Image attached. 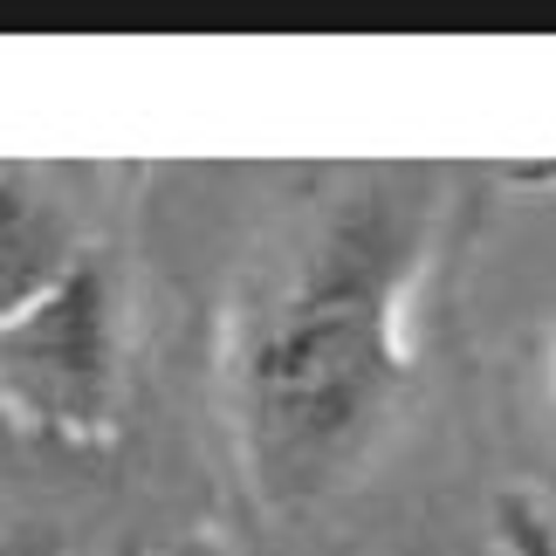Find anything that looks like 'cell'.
Listing matches in <instances>:
<instances>
[{
  "label": "cell",
  "instance_id": "7a4b0ae2",
  "mask_svg": "<svg viewBox=\"0 0 556 556\" xmlns=\"http://www.w3.org/2000/svg\"><path fill=\"white\" fill-rule=\"evenodd\" d=\"M117 399H124V303L111 254L97 248L70 282H55L41 303L0 324V413L35 440L97 454L117 440Z\"/></svg>",
  "mask_w": 556,
  "mask_h": 556
},
{
  "label": "cell",
  "instance_id": "6da1fadb",
  "mask_svg": "<svg viewBox=\"0 0 556 556\" xmlns=\"http://www.w3.org/2000/svg\"><path fill=\"white\" fill-rule=\"evenodd\" d=\"M454 241V186L365 165L309 186L220 316V426L248 502L303 522L351 495L413 399V303Z\"/></svg>",
  "mask_w": 556,
  "mask_h": 556
},
{
  "label": "cell",
  "instance_id": "277c9868",
  "mask_svg": "<svg viewBox=\"0 0 556 556\" xmlns=\"http://www.w3.org/2000/svg\"><path fill=\"white\" fill-rule=\"evenodd\" d=\"M495 543L508 556H556V516H543V502L502 495L495 502Z\"/></svg>",
  "mask_w": 556,
  "mask_h": 556
},
{
  "label": "cell",
  "instance_id": "3957f363",
  "mask_svg": "<svg viewBox=\"0 0 556 556\" xmlns=\"http://www.w3.org/2000/svg\"><path fill=\"white\" fill-rule=\"evenodd\" d=\"M90 254L97 248L76 220L70 192L41 165H0V324L41 303L55 282H70Z\"/></svg>",
  "mask_w": 556,
  "mask_h": 556
},
{
  "label": "cell",
  "instance_id": "8992f818",
  "mask_svg": "<svg viewBox=\"0 0 556 556\" xmlns=\"http://www.w3.org/2000/svg\"><path fill=\"white\" fill-rule=\"evenodd\" d=\"M0 556H55L49 543H28V536H21V543H0Z\"/></svg>",
  "mask_w": 556,
  "mask_h": 556
},
{
  "label": "cell",
  "instance_id": "5b68a950",
  "mask_svg": "<svg viewBox=\"0 0 556 556\" xmlns=\"http://www.w3.org/2000/svg\"><path fill=\"white\" fill-rule=\"evenodd\" d=\"M144 556H227L213 536H186V543H159V549H144Z\"/></svg>",
  "mask_w": 556,
  "mask_h": 556
}]
</instances>
